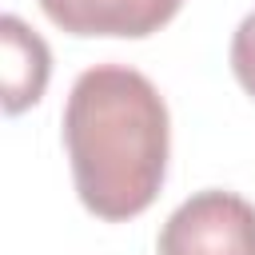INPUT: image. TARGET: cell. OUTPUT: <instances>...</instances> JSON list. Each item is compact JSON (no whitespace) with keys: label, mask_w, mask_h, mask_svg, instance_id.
<instances>
[{"label":"cell","mask_w":255,"mask_h":255,"mask_svg":"<svg viewBox=\"0 0 255 255\" xmlns=\"http://www.w3.org/2000/svg\"><path fill=\"white\" fill-rule=\"evenodd\" d=\"M0 76H4V112L20 116L24 108L40 104L48 76H52V52L40 32H32L16 12L0 16Z\"/></svg>","instance_id":"277c9868"},{"label":"cell","mask_w":255,"mask_h":255,"mask_svg":"<svg viewBox=\"0 0 255 255\" xmlns=\"http://www.w3.org/2000/svg\"><path fill=\"white\" fill-rule=\"evenodd\" d=\"M159 255H255V203L235 191L203 187L159 227Z\"/></svg>","instance_id":"7a4b0ae2"},{"label":"cell","mask_w":255,"mask_h":255,"mask_svg":"<svg viewBox=\"0 0 255 255\" xmlns=\"http://www.w3.org/2000/svg\"><path fill=\"white\" fill-rule=\"evenodd\" d=\"M40 12L68 36H120L143 40L159 32L183 0H36Z\"/></svg>","instance_id":"3957f363"},{"label":"cell","mask_w":255,"mask_h":255,"mask_svg":"<svg viewBox=\"0 0 255 255\" xmlns=\"http://www.w3.org/2000/svg\"><path fill=\"white\" fill-rule=\"evenodd\" d=\"M64 147L80 203L124 223L143 215L167 175L171 120L159 88L128 64H96L76 76L64 104Z\"/></svg>","instance_id":"6da1fadb"},{"label":"cell","mask_w":255,"mask_h":255,"mask_svg":"<svg viewBox=\"0 0 255 255\" xmlns=\"http://www.w3.org/2000/svg\"><path fill=\"white\" fill-rule=\"evenodd\" d=\"M231 72L239 88L255 100V12H247L231 36Z\"/></svg>","instance_id":"5b68a950"}]
</instances>
